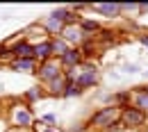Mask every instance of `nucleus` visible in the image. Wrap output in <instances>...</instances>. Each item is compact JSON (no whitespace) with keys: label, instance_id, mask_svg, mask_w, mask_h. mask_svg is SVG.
I'll list each match as a JSON object with an SVG mask.
<instances>
[{"label":"nucleus","instance_id":"1","mask_svg":"<svg viewBox=\"0 0 148 132\" xmlns=\"http://www.w3.org/2000/svg\"><path fill=\"white\" fill-rule=\"evenodd\" d=\"M119 118H121V109L116 107V105H107V107H100L98 112H93L89 116V128H98V130H107L110 125L114 123H119Z\"/></svg>","mask_w":148,"mask_h":132},{"label":"nucleus","instance_id":"2","mask_svg":"<svg viewBox=\"0 0 148 132\" xmlns=\"http://www.w3.org/2000/svg\"><path fill=\"white\" fill-rule=\"evenodd\" d=\"M121 125L123 128H128V130H139V128H144L146 125V121H148V116L141 109H137V107H123L121 109Z\"/></svg>","mask_w":148,"mask_h":132},{"label":"nucleus","instance_id":"3","mask_svg":"<svg viewBox=\"0 0 148 132\" xmlns=\"http://www.w3.org/2000/svg\"><path fill=\"white\" fill-rule=\"evenodd\" d=\"M62 39L66 41V43H75V48H80L87 37H84V32H82V27H80V23H73V25H66L64 30H62Z\"/></svg>","mask_w":148,"mask_h":132},{"label":"nucleus","instance_id":"4","mask_svg":"<svg viewBox=\"0 0 148 132\" xmlns=\"http://www.w3.org/2000/svg\"><path fill=\"white\" fill-rule=\"evenodd\" d=\"M39 80H43V82H50V80H55L57 75H62L64 71H62V66H59V62L55 59H48V62H43V64H39Z\"/></svg>","mask_w":148,"mask_h":132},{"label":"nucleus","instance_id":"5","mask_svg":"<svg viewBox=\"0 0 148 132\" xmlns=\"http://www.w3.org/2000/svg\"><path fill=\"white\" fill-rule=\"evenodd\" d=\"M82 62H84V57H82L80 48H69L66 55L59 57V66L62 68H71V71H73L75 66H82Z\"/></svg>","mask_w":148,"mask_h":132},{"label":"nucleus","instance_id":"6","mask_svg":"<svg viewBox=\"0 0 148 132\" xmlns=\"http://www.w3.org/2000/svg\"><path fill=\"white\" fill-rule=\"evenodd\" d=\"M93 12L103 14L105 18H119V16H123V12H121V2H100V5L93 7Z\"/></svg>","mask_w":148,"mask_h":132},{"label":"nucleus","instance_id":"7","mask_svg":"<svg viewBox=\"0 0 148 132\" xmlns=\"http://www.w3.org/2000/svg\"><path fill=\"white\" fill-rule=\"evenodd\" d=\"M132 107L141 109L148 116V91H146V87H134V91H132Z\"/></svg>","mask_w":148,"mask_h":132},{"label":"nucleus","instance_id":"8","mask_svg":"<svg viewBox=\"0 0 148 132\" xmlns=\"http://www.w3.org/2000/svg\"><path fill=\"white\" fill-rule=\"evenodd\" d=\"M53 39L50 41H41L39 46H34V59H39L41 64L43 62H48V59H53Z\"/></svg>","mask_w":148,"mask_h":132},{"label":"nucleus","instance_id":"9","mask_svg":"<svg viewBox=\"0 0 148 132\" xmlns=\"http://www.w3.org/2000/svg\"><path fill=\"white\" fill-rule=\"evenodd\" d=\"M12 53L16 55V59H34V46H30L27 41H18Z\"/></svg>","mask_w":148,"mask_h":132},{"label":"nucleus","instance_id":"10","mask_svg":"<svg viewBox=\"0 0 148 132\" xmlns=\"http://www.w3.org/2000/svg\"><path fill=\"white\" fill-rule=\"evenodd\" d=\"M75 82L82 87V89H91L98 84V71H82V75L75 77Z\"/></svg>","mask_w":148,"mask_h":132},{"label":"nucleus","instance_id":"11","mask_svg":"<svg viewBox=\"0 0 148 132\" xmlns=\"http://www.w3.org/2000/svg\"><path fill=\"white\" fill-rule=\"evenodd\" d=\"M66 84H69V80H66V75L62 73V75H57L55 80H50V82H48V89H50V94H53V96H64Z\"/></svg>","mask_w":148,"mask_h":132},{"label":"nucleus","instance_id":"12","mask_svg":"<svg viewBox=\"0 0 148 132\" xmlns=\"http://www.w3.org/2000/svg\"><path fill=\"white\" fill-rule=\"evenodd\" d=\"M14 121H16V125H21V128H27V125L32 123V112H30V107L23 105V109H16V112H14Z\"/></svg>","mask_w":148,"mask_h":132},{"label":"nucleus","instance_id":"13","mask_svg":"<svg viewBox=\"0 0 148 132\" xmlns=\"http://www.w3.org/2000/svg\"><path fill=\"white\" fill-rule=\"evenodd\" d=\"M34 66H37V59H14L12 62L14 71H25V73H34Z\"/></svg>","mask_w":148,"mask_h":132},{"label":"nucleus","instance_id":"14","mask_svg":"<svg viewBox=\"0 0 148 132\" xmlns=\"http://www.w3.org/2000/svg\"><path fill=\"white\" fill-rule=\"evenodd\" d=\"M80 27H82V32H84V37H87V39L93 37V32H103V27H100L96 21H89V18L80 21Z\"/></svg>","mask_w":148,"mask_h":132},{"label":"nucleus","instance_id":"15","mask_svg":"<svg viewBox=\"0 0 148 132\" xmlns=\"http://www.w3.org/2000/svg\"><path fill=\"white\" fill-rule=\"evenodd\" d=\"M69 48H71V46H69L62 37H55V39H53V55H55V57H64Z\"/></svg>","mask_w":148,"mask_h":132},{"label":"nucleus","instance_id":"16","mask_svg":"<svg viewBox=\"0 0 148 132\" xmlns=\"http://www.w3.org/2000/svg\"><path fill=\"white\" fill-rule=\"evenodd\" d=\"M82 91H84V89H82L77 82H69V84H66V91H64V98H73V96H80Z\"/></svg>","mask_w":148,"mask_h":132},{"label":"nucleus","instance_id":"17","mask_svg":"<svg viewBox=\"0 0 148 132\" xmlns=\"http://www.w3.org/2000/svg\"><path fill=\"white\" fill-rule=\"evenodd\" d=\"M25 96H27V100H37V98H41V96H43V94H41L39 89H32V91H27V94H25Z\"/></svg>","mask_w":148,"mask_h":132},{"label":"nucleus","instance_id":"18","mask_svg":"<svg viewBox=\"0 0 148 132\" xmlns=\"http://www.w3.org/2000/svg\"><path fill=\"white\" fill-rule=\"evenodd\" d=\"M139 43H141V46H146V48H148V34H139Z\"/></svg>","mask_w":148,"mask_h":132},{"label":"nucleus","instance_id":"19","mask_svg":"<svg viewBox=\"0 0 148 132\" xmlns=\"http://www.w3.org/2000/svg\"><path fill=\"white\" fill-rule=\"evenodd\" d=\"M144 12H148V2H141V5H139V14H144Z\"/></svg>","mask_w":148,"mask_h":132},{"label":"nucleus","instance_id":"20","mask_svg":"<svg viewBox=\"0 0 148 132\" xmlns=\"http://www.w3.org/2000/svg\"><path fill=\"white\" fill-rule=\"evenodd\" d=\"M84 130V125H73V128H71V132H82Z\"/></svg>","mask_w":148,"mask_h":132},{"label":"nucleus","instance_id":"21","mask_svg":"<svg viewBox=\"0 0 148 132\" xmlns=\"http://www.w3.org/2000/svg\"><path fill=\"white\" fill-rule=\"evenodd\" d=\"M125 71H130V73H134V71H137V66H134V64H128V66H125Z\"/></svg>","mask_w":148,"mask_h":132},{"label":"nucleus","instance_id":"22","mask_svg":"<svg viewBox=\"0 0 148 132\" xmlns=\"http://www.w3.org/2000/svg\"><path fill=\"white\" fill-rule=\"evenodd\" d=\"M46 132H55V130H46Z\"/></svg>","mask_w":148,"mask_h":132},{"label":"nucleus","instance_id":"23","mask_svg":"<svg viewBox=\"0 0 148 132\" xmlns=\"http://www.w3.org/2000/svg\"><path fill=\"white\" fill-rule=\"evenodd\" d=\"M146 91H148V87H146Z\"/></svg>","mask_w":148,"mask_h":132}]
</instances>
